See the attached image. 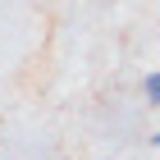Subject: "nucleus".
<instances>
[{"label":"nucleus","instance_id":"nucleus-2","mask_svg":"<svg viewBox=\"0 0 160 160\" xmlns=\"http://www.w3.org/2000/svg\"><path fill=\"white\" fill-rule=\"evenodd\" d=\"M156 147H160V137H156Z\"/></svg>","mask_w":160,"mask_h":160},{"label":"nucleus","instance_id":"nucleus-1","mask_svg":"<svg viewBox=\"0 0 160 160\" xmlns=\"http://www.w3.org/2000/svg\"><path fill=\"white\" fill-rule=\"evenodd\" d=\"M147 96H151V105H160V73L147 78Z\"/></svg>","mask_w":160,"mask_h":160}]
</instances>
